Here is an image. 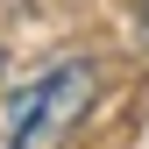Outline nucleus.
<instances>
[{
    "label": "nucleus",
    "instance_id": "1",
    "mask_svg": "<svg viewBox=\"0 0 149 149\" xmlns=\"http://www.w3.org/2000/svg\"><path fill=\"white\" fill-rule=\"evenodd\" d=\"M92 107V64L71 57V64H50L43 78H29L0 107V142L7 149H64V135L85 121Z\"/></svg>",
    "mask_w": 149,
    "mask_h": 149
}]
</instances>
